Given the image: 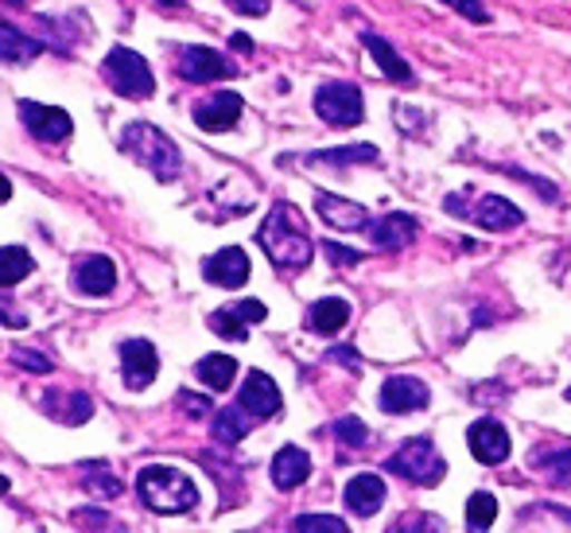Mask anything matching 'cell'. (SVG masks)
<instances>
[{
  "instance_id": "1",
  "label": "cell",
  "mask_w": 571,
  "mask_h": 533,
  "mask_svg": "<svg viewBox=\"0 0 571 533\" xmlns=\"http://www.w3.org/2000/svg\"><path fill=\"white\" fill-rule=\"evenodd\" d=\"M257 241H260V249L273 257V265H280V269H304V265H312V257H315V246H312V238H307L304 218H299L288 203H276L273 215H268L265 226H260Z\"/></svg>"
},
{
  "instance_id": "2",
  "label": "cell",
  "mask_w": 571,
  "mask_h": 533,
  "mask_svg": "<svg viewBox=\"0 0 571 533\" xmlns=\"http://www.w3.org/2000/svg\"><path fill=\"white\" fill-rule=\"evenodd\" d=\"M137 491L148 511L156 514H187L198 506V487L176 467H145L137 475Z\"/></svg>"
},
{
  "instance_id": "3",
  "label": "cell",
  "mask_w": 571,
  "mask_h": 533,
  "mask_svg": "<svg viewBox=\"0 0 571 533\" xmlns=\"http://www.w3.org/2000/svg\"><path fill=\"white\" fill-rule=\"evenodd\" d=\"M121 148L137 164H145L148 171H156L160 179H176L179 171H184V156H179V148L171 145L156 125H145V121L129 125V129L121 132Z\"/></svg>"
},
{
  "instance_id": "4",
  "label": "cell",
  "mask_w": 571,
  "mask_h": 533,
  "mask_svg": "<svg viewBox=\"0 0 571 533\" xmlns=\"http://www.w3.org/2000/svg\"><path fill=\"white\" fill-rule=\"evenodd\" d=\"M388 472L416 483V487H435V483L443 480V472H447V464H443V456L432 448V441L420 436V441L401 444V452L388 460Z\"/></svg>"
},
{
  "instance_id": "5",
  "label": "cell",
  "mask_w": 571,
  "mask_h": 533,
  "mask_svg": "<svg viewBox=\"0 0 571 533\" xmlns=\"http://www.w3.org/2000/svg\"><path fill=\"white\" fill-rule=\"evenodd\" d=\"M101 70H106L109 86H114L117 93H125V98H148V93L156 90L152 67H148L137 51H129V47L109 51L106 62H101Z\"/></svg>"
},
{
  "instance_id": "6",
  "label": "cell",
  "mask_w": 571,
  "mask_h": 533,
  "mask_svg": "<svg viewBox=\"0 0 571 533\" xmlns=\"http://www.w3.org/2000/svg\"><path fill=\"white\" fill-rule=\"evenodd\" d=\"M315 113L323 117L335 129H351L366 117V101H362V90L351 82H327L315 90Z\"/></svg>"
},
{
  "instance_id": "7",
  "label": "cell",
  "mask_w": 571,
  "mask_h": 533,
  "mask_svg": "<svg viewBox=\"0 0 571 533\" xmlns=\"http://www.w3.org/2000/svg\"><path fill=\"white\" fill-rule=\"evenodd\" d=\"M447 210H451V215H459V218H471V223L482 226V230H513V226L525 223V218H521V210L513 207L510 199H502V195H486V199H479L474 207H463V203H459V195H451Z\"/></svg>"
},
{
  "instance_id": "8",
  "label": "cell",
  "mask_w": 571,
  "mask_h": 533,
  "mask_svg": "<svg viewBox=\"0 0 571 533\" xmlns=\"http://www.w3.org/2000/svg\"><path fill=\"white\" fill-rule=\"evenodd\" d=\"M121 371H125V386H129V389L152 386L156 374H160V358H156L152 343H148V339L121 343Z\"/></svg>"
},
{
  "instance_id": "9",
  "label": "cell",
  "mask_w": 571,
  "mask_h": 533,
  "mask_svg": "<svg viewBox=\"0 0 571 533\" xmlns=\"http://www.w3.org/2000/svg\"><path fill=\"white\" fill-rule=\"evenodd\" d=\"M20 117H23V125H28V132L36 140H67L70 137V117H67V109H59V106H39V101H20Z\"/></svg>"
},
{
  "instance_id": "10",
  "label": "cell",
  "mask_w": 571,
  "mask_h": 533,
  "mask_svg": "<svg viewBox=\"0 0 571 533\" xmlns=\"http://www.w3.org/2000/svg\"><path fill=\"white\" fill-rule=\"evenodd\" d=\"M242 109H245L242 93L221 90V93H214L210 101H198V106H195V125H198V129H206V132H226V129H234V125L242 121Z\"/></svg>"
},
{
  "instance_id": "11",
  "label": "cell",
  "mask_w": 571,
  "mask_h": 533,
  "mask_svg": "<svg viewBox=\"0 0 571 533\" xmlns=\"http://www.w3.org/2000/svg\"><path fill=\"white\" fill-rule=\"evenodd\" d=\"M466 444H471V456L486 467H498L510 456V433L498 421H474L471 433H466Z\"/></svg>"
},
{
  "instance_id": "12",
  "label": "cell",
  "mask_w": 571,
  "mask_h": 533,
  "mask_svg": "<svg viewBox=\"0 0 571 533\" xmlns=\"http://www.w3.org/2000/svg\"><path fill=\"white\" fill-rule=\"evenodd\" d=\"M427 386L420 378H412V374H396V378H388L385 386H381L377 394V405L385 413H412V409H424L427 405Z\"/></svg>"
},
{
  "instance_id": "13",
  "label": "cell",
  "mask_w": 571,
  "mask_h": 533,
  "mask_svg": "<svg viewBox=\"0 0 571 533\" xmlns=\"http://www.w3.org/2000/svg\"><path fill=\"white\" fill-rule=\"evenodd\" d=\"M203 277L210 280V285H221V288H242L245 280H249V257H245V249L226 246L214 257H206Z\"/></svg>"
},
{
  "instance_id": "14",
  "label": "cell",
  "mask_w": 571,
  "mask_h": 533,
  "mask_svg": "<svg viewBox=\"0 0 571 533\" xmlns=\"http://www.w3.org/2000/svg\"><path fill=\"white\" fill-rule=\"evenodd\" d=\"M280 389H276V382L268 378V374L253 371L249 378H245L242 386V409L249 413V417H276L280 413Z\"/></svg>"
},
{
  "instance_id": "15",
  "label": "cell",
  "mask_w": 571,
  "mask_h": 533,
  "mask_svg": "<svg viewBox=\"0 0 571 533\" xmlns=\"http://www.w3.org/2000/svg\"><path fill=\"white\" fill-rule=\"evenodd\" d=\"M268 312H265V304L260 300H242V304H234V308H221V312H214L210 316V327L221 335V339H245V327L249 324H260Z\"/></svg>"
},
{
  "instance_id": "16",
  "label": "cell",
  "mask_w": 571,
  "mask_h": 533,
  "mask_svg": "<svg viewBox=\"0 0 571 533\" xmlns=\"http://www.w3.org/2000/svg\"><path fill=\"white\" fill-rule=\"evenodd\" d=\"M346 511L358 514V519H374L381 511V503H385V483H381V475H354L351 483H346Z\"/></svg>"
},
{
  "instance_id": "17",
  "label": "cell",
  "mask_w": 571,
  "mask_h": 533,
  "mask_svg": "<svg viewBox=\"0 0 571 533\" xmlns=\"http://www.w3.org/2000/svg\"><path fill=\"white\" fill-rule=\"evenodd\" d=\"M315 210H319L323 223H331L335 230H362V226H370V215L358 207V203L338 199V195H331V191L315 195Z\"/></svg>"
},
{
  "instance_id": "18",
  "label": "cell",
  "mask_w": 571,
  "mask_h": 533,
  "mask_svg": "<svg viewBox=\"0 0 571 533\" xmlns=\"http://www.w3.org/2000/svg\"><path fill=\"white\" fill-rule=\"evenodd\" d=\"M75 285L86 296H109L117 285V265L109 257H82L75 265Z\"/></svg>"
},
{
  "instance_id": "19",
  "label": "cell",
  "mask_w": 571,
  "mask_h": 533,
  "mask_svg": "<svg viewBox=\"0 0 571 533\" xmlns=\"http://www.w3.org/2000/svg\"><path fill=\"white\" fill-rule=\"evenodd\" d=\"M179 70H184L187 82H214V78H226L229 67L218 51L210 47H187L184 59H179Z\"/></svg>"
},
{
  "instance_id": "20",
  "label": "cell",
  "mask_w": 571,
  "mask_h": 533,
  "mask_svg": "<svg viewBox=\"0 0 571 533\" xmlns=\"http://www.w3.org/2000/svg\"><path fill=\"white\" fill-rule=\"evenodd\" d=\"M312 475V460H307L304 448H296V444H288V448L276 452L273 460V483L280 491H296L299 483Z\"/></svg>"
},
{
  "instance_id": "21",
  "label": "cell",
  "mask_w": 571,
  "mask_h": 533,
  "mask_svg": "<svg viewBox=\"0 0 571 533\" xmlns=\"http://www.w3.org/2000/svg\"><path fill=\"white\" fill-rule=\"evenodd\" d=\"M374 230V241H377V249H385V254H396V249H404L412 238H416V218H408V215H385L381 223L370 226Z\"/></svg>"
},
{
  "instance_id": "22",
  "label": "cell",
  "mask_w": 571,
  "mask_h": 533,
  "mask_svg": "<svg viewBox=\"0 0 571 533\" xmlns=\"http://www.w3.org/2000/svg\"><path fill=\"white\" fill-rule=\"evenodd\" d=\"M346 319H351V304L338 300V296H327V300L312 304V312H307V327L319 335H335L346 327Z\"/></svg>"
},
{
  "instance_id": "23",
  "label": "cell",
  "mask_w": 571,
  "mask_h": 533,
  "mask_svg": "<svg viewBox=\"0 0 571 533\" xmlns=\"http://www.w3.org/2000/svg\"><path fill=\"white\" fill-rule=\"evenodd\" d=\"M362 43L370 47V55H374V62L381 70H385V78H393V82H412V67L401 59V55L393 51V43L381 36H362Z\"/></svg>"
},
{
  "instance_id": "24",
  "label": "cell",
  "mask_w": 571,
  "mask_h": 533,
  "mask_svg": "<svg viewBox=\"0 0 571 533\" xmlns=\"http://www.w3.org/2000/svg\"><path fill=\"white\" fill-rule=\"evenodd\" d=\"M39 55V43L31 36H23L20 28L0 20V59L4 62H31Z\"/></svg>"
},
{
  "instance_id": "25",
  "label": "cell",
  "mask_w": 571,
  "mask_h": 533,
  "mask_svg": "<svg viewBox=\"0 0 571 533\" xmlns=\"http://www.w3.org/2000/svg\"><path fill=\"white\" fill-rule=\"evenodd\" d=\"M198 382L210 389H229V382L237 378V363L229 355H206L203 363L195 366Z\"/></svg>"
},
{
  "instance_id": "26",
  "label": "cell",
  "mask_w": 571,
  "mask_h": 533,
  "mask_svg": "<svg viewBox=\"0 0 571 533\" xmlns=\"http://www.w3.org/2000/svg\"><path fill=\"white\" fill-rule=\"evenodd\" d=\"M31 269H36V261H31L28 249H20V246H4V249H0V288L20 285V280L28 277Z\"/></svg>"
},
{
  "instance_id": "27",
  "label": "cell",
  "mask_w": 571,
  "mask_h": 533,
  "mask_svg": "<svg viewBox=\"0 0 571 533\" xmlns=\"http://www.w3.org/2000/svg\"><path fill=\"white\" fill-rule=\"evenodd\" d=\"M214 436H218L221 444H237L245 433H249V421H245V409L237 405V409H218L210 421Z\"/></svg>"
},
{
  "instance_id": "28",
  "label": "cell",
  "mask_w": 571,
  "mask_h": 533,
  "mask_svg": "<svg viewBox=\"0 0 571 533\" xmlns=\"http://www.w3.org/2000/svg\"><path fill=\"white\" fill-rule=\"evenodd\" d=\"M533 467H541L549 480L564 483L571 475V448H544V452H533Z\"/></svg>"
},
{
  "instance_id": "29",
  "label": "cell",
  "mask_w": 571,
  "mask_h": 533,
  "mask_svg": "<svg viewBox=\"0 0 571 533\" xmlns=\"http://www.w3.org/2000/svg\"><path fill=\"white\" fill-rule=\"evenodd\" d=\"M494 514H498V499L486 495V491H479V495H471V503H466V526L490 530L494 526Z\"/></svg>"
},
{
  "instance_id": "30",
  "label": "cell",
  "mask_w": 571,
  "mask_h": 533,
  "mask_svg": "<svg viewBox=\"0 0 571 533\" xmlns=\"http://www.w3.org/2000/svg\"><path fill=\"white\" fill-rule=\"evenodd\" d=\"M312 160H319V164H354V160H377V148H374V145L338 148V152H315Z\"/></svg>"
},
{
  "instance_id": "31",
  "label": "cell",
  "mask_w": 571,
  "mask_h": 533,
  "mask_svg": "<svg viewBox=\"0 0 571 533\" xmlns=\"http://www.w3.org/2000/svg\"><path fill=\"white\" fill-rule=\"evenodd\" d=\"M299 533H315V530H323V533H346V522L343 519H331V514H299L296 522H292Z\"/></svg>"
},
{
  "instance_id": "32",
  "label": "cell",
  "mask_w": 571,
  "mask_h": 533,
  "mask_svg": "<svg viewBox=\"0 0 571 533\" xmlns=\"http://www.w3.org/2000/svg\"><path fill=\"white\" fill-rule=\"evenodd\" d=\"M335 436L346 448H362V444H366V425H362L358 417H343V421H335Z\"/></svg>"
},
{
  "instance_id": "33",
  "label": "cell",
  "mask_w": 571,
  "mask_h": 533,
  "mask_svg": "<svg viewBox=\"0 0 571 533\" xmlns=\"http://www.w3.org/2000/svg\"><path fill=\"white\" fill-rule=\"evenodd\" d=\"M443 4L459 8V12H463L466 20H474V23H486V20H490L486 8H482V0H443Z\"/></svg>"
},
{
  "instance_id": "34",
  "label": "cell",
  "mask_w": 571,
  "mask_h": 533,
  "mask_svg": "<svg viewBox=\"0 0 571 533\" xmlns=\"http://www.w3.org/2000/svg\"><path fill=\"white\" fill-rule=\"evenodd\" d=\"M327 257H331V261H335V265H343V269H351V265H358V261H362L358 249L335 246V241H327Z\"/></svg>"
},
{
  "instance_id": "35",
  "label": "cell",
  "mask_w": 571,
  "mask_h": 533,
  "mask_svg": "<svg viewBox=\"0 0 571 533\" xmlns=\"http://www.w3.org/2000/svg\"><path fill=\"white\" fill-rule=\"evenodd\" d=\"M16 363L20 366H28V371H36V374H47L51 371V363H47L39 351H16Z\"/></svg>"
},
{
  "instance_id": "36",
  "label": "cell",
  "mask_w": 571,
  "mask_h": 533,
  "mask_svg": "<svg viewBox=\"0 0 571 533\" xmlns=\"http://www.w3.org/2000/svg\"><path fill=\"white\" fill-rule=\"evenodd\" d=\"M229 8H237L242 16H265L268 12V0H226Z\"/></svg>"
},
{
  "instance_id": "37",
  "label": "cell",
  "mask_w": 571,
  "mask_h": 533,
  "mask_svg": "<svg viewBox=\"0 0 571 533\" xmlns=\"http://www.w3.org/2000/svg\"><path fill=\"white\" fill-rule=\"evenodd\" d=\"M179 402H184L187 413H206V402H198V397H179Z\"/></svg>"
},
{
  "instance_id": "38",
  "label": "cell",
  "mask_w": 571,
  "mask_h": 533,
  "mask_svg": "<svg viewBox=\"0 0 571 533\" xmlns=\"http://www.w3.org/2000/svg\"><path fill=\"white\" fill-rule=\"evenodd\" d=\"M331 358H338V363H354L358 355H354V351H346V347H338V351H331Z\"/></svg>"
},
{
  "instance_id": "39",
  "label": "cell",
  "mask_w": 571,
  "mask_h": 533,
  "mask_svg": "<svg viewBox=\"0 0 571 533\" xmlns=\"http://www.w3.org/2000/svg\"><path fill=\"white\" fill-rule=\"evenodd\" d=\"M234 47H237V51L249 55V51H253V39H249V36H234Z\"/></svg>"
},
{
  "instance_id": "40",
  "label": "cell",
  "mask_w": 571,
  "mask_h": 533,
  "mask_svg": "<svg viewBox=\"0 0 571 533\" xmlns=\"http://www.w3.org/2000/svg\"><path fill=\"white\" fill-rule=\"evenodd\" d=\"M8 199H12V184H8V179L0 176V203H8Z\"/></svg>"
},
{
  "instance_id": "41",
  "label": "cell",
  "mask_w": 571,
  "mask_h": 533,
  "mask_svg": "<svg viewBox=\"0 0 571 533\" xmlns=\"http://www.w3.org/2000/svg\"><path fill=\"white\" fill-rule=\"evenodd\" d=\"M4 491H8V480H4V475H0V495H4Z\"/></svg>"
},
{
  "instance_id": "42",
  "label": "cell",
  "mask_w": 571,
  "mask_h": 533,
  "mask_svg": "<svg viewBox=\"0 0 571 533\" xmlns=\"http://www.w3.org/2000/svg\"><path fill=\"white\" fill-rule=\"evenodd\" d=\"M160 4H179V0H160Z\"/></svg>"
},
{
  "instance_id": "43",
  "label": "cell",
  "mask_w": 571,
  "mask_h": 533,
  "mask_svg": "<svg viewBox=\"0 0 571 533\" xmlns=\"http://www.w3.org/2000/svg\"><path fill=\"white\" fill-rule=\"evenodd\" d=\"M4 4H23V0H4Z\"/></svg>"
},
{
  "instance_id": "44",
  "label": "cell",
  "mask_w": 571,
  "mask_h": 533,
  "mask_svg": "<svg viewBox=\"0 0 571 533\" xmlns=\"http://www.w3.org/2000/svg\"><path fill=\"white\" fill-rule=\"evenodd\" d=\"M568 402H571V386H568Z\"/></svg>"
}]
</instances>
